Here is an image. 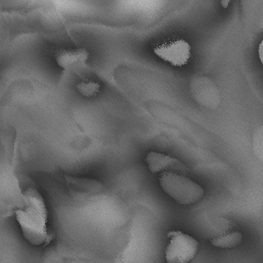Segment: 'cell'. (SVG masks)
<instances>
[{
	"instance_id": "cell-1",
	"label": "cell",
	"mask_w": 263,
	"mask_h": 263,
	"mask_svg": "<svg viewBox=\"0 0 263 263\" xmlns=\"http://www.w3.org/2000/svg\"><path fill=\"white\" fill-rule=\"evenodd\" d=\"M25 205L15 211L25 238L34 246L48 244L52 239L48 230V211L42 195L34 187L23 193Z\"/></svg>"
},
{
	"instance_id": "cell-2",
	"label": "cell",
	"mask_w": 263,
	"mask_h": 263,
	"mask_svg": "<svg viewBox=\"0 0 263 263\" xmlns=\"http://www.w3.org/2000/svg\"><path fill=\"white\" fill-rule=\"evenodd\" d=\"M159 184L168 196L182 205H194L200 201L205 194L200 185L180 174H161Z\"/></svg>"
},
{
	"instance_id": "cell-3",
	"label": "cell",
	"mask_w": 263,
	"mask_h": 263,
	"mask_svg": "<svg viewBox=\"0 0 263 263\" xmlns=\"http://www.w3.org/2000/svg\"><path fill=\"white\" fill-rule=\"evenodd\" d=\"M169 242L165 250L167 263H190L196 257L199 243L196 239L184 232L173 230L167 234Z\"/></svg>"
},
{
	"instance_id": "cell-4",
	"label": "cell",
	"mask_w": 263,
	"mask_h": 263,
	"mask_svg": "<svg viewBox=\"0 0 263 263\" xmlns=\"http://www.w3.org/2000/svg\"><path fill=\"white\" fill-rule=\"evenodd\" d=\"M189 44L184 40H178L159 44L154 47V51L158 57L175 67H182L189 62L191 53Z\"/></svg>"
},
{
	"instance_id": "cell-5",
	"label": "cell",
	"mask_w": 263,
	"mask_h": 263,
	"mask_svg": "<svg viewBox=\"0 0 263 263\" xmlns=\"http://www.w3.org/2000/svg\"><path fill=\"white\" fill-rule=\"evenodd\" d=\"M145 161L153 174L173 173L185 175L189 173L187 166L178 159L161 153L149 152Z\"/></svg>"
},
{
	"instance_id": "cell-6",
	"label": "cell",
	"mask_w": 263,
	"mask_h": 263,
	"mask_svg": "<svg viewBox=\"0 0 263 263\" xmlns=\"http://www.w3.org/2000/svg\"><path fill=\"white\" fill-rule=\"evenodd\" d=\"M56 178L72 191L78 193L96 194L104 190V185L100 181L88 178L72 177L66 174H57Z\"/></svg>"
},
{
	"instance_id": "cell-7",
	"label": "cell",
	"mask_w": 263,
	"mask_h": 263,
	"mask_svg": "<svg viewBox=\"0 0 263 263\" xmlns=\"http://www.w3.org/2000/svg\"><path fill=\"white\" fill-rule=\"evenodd\" d=\"M58 65L63 69H67L74 66L86 63L88 60V51L84 48H63L55 53Z\"/></svg>"
},
{
	"instance_id": "cell-8",
	"label": "cell",
	"mask_w": 263,
	"mask_h": 263,
	"mask_svg": "<svg viewBox=\"0 0 263 263\" xmlns=\"http://www.w3.org/2000/svg\"><path fill=\"white\" fill-rule=\"evenodd\" d=\"M242 240L243 236L240 232H232L215 237L211 239V243L216 248L234 249L240 245Z\"/></svg>"
},
{
	"instance_id": "cell-9",
	"label": "cell",
	"mask_w": 263,
	"mask_h": 263,
	"mask_svg": "<svg viewBox=\"0 0 263 263\" xmlns=\"http://www.w3.org/2000/svg\"><path fill=\"white\" fill-rule=\"evenodd\" d=\"M76 88L82 96L87 98H91L95 97L100 92L101 86L98 82L84 80V81L77 84Z\"/></svg>"
},
{
	"instance_id": "cell-10",
	"label": "cell",
	"mask_w": 263,
	"mask_h": 263,
	"mask_svg": "<svg viewBox=\"0 0 263 263\" xmlns=\"http://www.w3.org/2000/svg\"><path fill=\"white\" fill-rule=\"evenodd\" d=\"M258 51H259V56L260 62H261L262 64L263 65V41H262L259 44Z\"/></svg>"
}]
</instances>
